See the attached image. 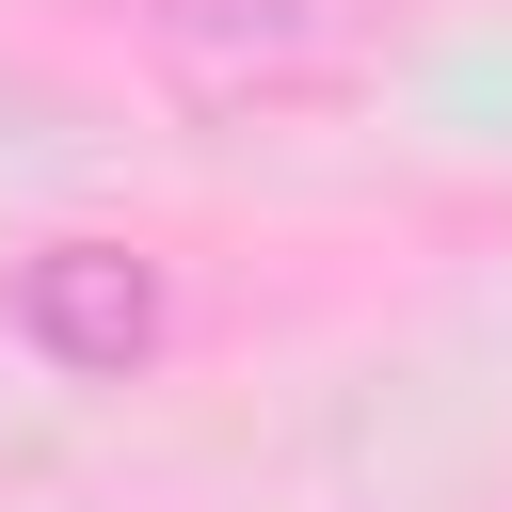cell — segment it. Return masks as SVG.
Listing matches in <instances>:
<instances>
[{
	"instance_id": "6da1fadb",
	"label": "cell",
	"mask_w": 512,
	"mask_h": 512,
	"mask_svg": "<svg viewBox=\"0 0 512 512\" xmlns=\"http://www.w3.org/2000/svg\"><path fill=\"white\" fill-rule=\"evenodd\" d=\"M144 64L176 112H304L368 80V0H144Z\"/></svg>"
},
{
	"instance_id": "7a4b0ae2",
	"label": "cell",
	"mask_w": 512,
	"mask_h": 512,
	"mask_svg": "<svg viewBox=\"0 0 512 512\" xmlns=\"http://www.w3.org/2000/svg\"><path fill=\"white\" fill-rule=\"evenodd\" d=\"M0 320H16L64 384H128V368L176 336V288H160L144 240H96V224H80V240H32V256H16Z\"/></svg>"
}]
</instances>
